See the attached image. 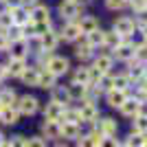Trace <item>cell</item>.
<instances>
[{
    "mask_svg": "<svg viewBox=\"0 0 147 147\" xmlns=\"http://www.w3.org/2000/svg\"><path fill=\"white\" fill-rule=\"evenodd\" d=\"M40 42H42V51H55L57 49V44H59V35H57L55 31H46V33H42L40 35Z\"/></svg>",
    "mask_w": 147,
    "mask_h": 147,
    "instance_id": "8fae6325",
    "label": "cell"
},
{
    "mask_svg": "<svg viewBox=\"0 0 147 147\" xmlns=\"http://www.w3.org/2000/svg\"><path fill=\"white\" fill-rule=\"evenodd\" d=\"M77 24H79L81 33H84V35H88V33H92V31L99 29V20L94 18V16H81V18L77 20Z\"/></svg>",
    "mask_w": 147,
    "mask_h": 147,
    "instance_id": "4fadbf2b",
    "label": "cell"
},
{
    "mask_svg": "<svg viewBox=\"0 0 147 147\" xmlns=\"http://www.w3.org/2000/svg\"><path fill=\"white\" fill-rule=\"evenodd\" d=\"M132 127H134L136 134H145V132H147V114H143V112H141V114H136Z\"/></svg>",
    "mask_w": 147,
    "mask_h": 147,
    "instance_id": "4dcf8cb0",
    "label": "cell"
},
{
    "mask_svg": "<svg viewBox=\"0 0 147 147\" xmlns=\"http://www.w3.org/2000/svg\"><path fill=\"white\" fill-rule=\"evenodd\" d=\"M37 77H40V68H29L26 66V70L22 73L20 79L24 81V84H29V86H37Z\"/></svg>",
    "mask_w": 147,
    "mask_h": 147,
    "instance_id": "f1b7e54d",
    "label": "cell"
},
{
    "mask_svg": "<svg viewBox=\"0 0 147 147\" xmlns=\"http://www.w3.org/2000/svg\"><path fill=\"white\" fill-rule=\"evenodd\" d=\"M0 2H5V0H0Z\"/></svg>",
    "mask_w": 147,
    "mask_h": 147,
    "instance_id": "f5cc1de1",
    "label": "cell"
},
{
    "mask_svg": "<svg viewBox=\"0 0 147 147\" xmlns=\"http://www.w3.org/2000/svg\"><path fill=\"white\" fill-rule=\"evenodd\" d=\"M134 53H136V49L132 46V44H127V42L119 44L117 49H114V57H117V59H121V61H129V59H134Z\"/></svg>",
    "mask_w": 147,
    "mask_h": 147,
    "instance_id": "7c38bea8",
    "label": "cell"
},
{
    "mask_svg": "<svg viewBox=\"0 0 147 147\" xmlns=\"http://www.w3.org/2000/svg\"><path fill=\"white\" fill-rule=\"evenodd\" d=\"M0 147H11V143H2V145H0Z\"/></svg>",
    "mask_w": 147,
    "mask_h": 147,
    "instance_id": "7dc6e473",
    "label": "cell"
},
{
    "mask_svg": "<svg viewBox=\"0 0 147 147\" xmlns=\"http://www.w3.org/2000/svg\"><path fill=\"white\" fill-rule=\"evenodd\" d=\"M2 143H5V136H2V132H0V145H2Z\"/></svg>",
    "mask_w": 147,
    "mask_h": 147,
    "instance_id": "bcb514c9",
    "label": "cell"
},
{
    "mask_svg": "<svg viewBox=\"0 0 147 147\" xmlns=\"http://www.w3.org/2000/svg\"><path fill=\"white\" fill-rule=\"evenodd\" d=\"M22 5H35V0H22Z\"/></svg>",
    "mask_w": 147,
    "mask_h": 147,
    "instance_id": "f6af8a7d",
    "label": "cell"
},
{
    "mask_svg": "<svg viewBox=\"0 0 147 147\" xmlns=\"http://www.w3.org/2000/svg\"><path fill=\"white\" fill-rule=\"evenodd\" d=\"M37 108H40V101L35 97H31V94H24V97H20L16 101V110L20 114H24V117H31V114H35Z\"/></svg>",
    "mask_w": 147,
    "mask_h": 147,
    "instance_id": "6da1fadb",
    "label": "cell"
},
{
    "mask_svg": "<svg viewBox=\"0 0 147 147\" xmlns=\"http://www.w3.org/2000/svg\"><path fill=\"white\" fill-rule=\"evenodd\" d=\"M99 147H119V143H117V138H112V136H103L101 143H99Z\"/></svg>",
    "mask_w": 147,
    "mask_h": 147,
    "instance_id": "ab89813d",
    "label": "cell"
},
{
    "mask_svg": "<svg viewBox=\"0 0 147 147\" xmlns=\"http://www.w3.org/2000/svg\"><path fill=\"white\" fill-rule=\"evenodd\" d=\"M13 24V18H11V13L7 11H0V33H5L7 29H9V26Z\"/></svg>",
    "mask_w": 147,
    "mask_h": 147,
    "instance_id": "836d02e7",
    "label": "cell"
},
{
    "mask_svg": "<svg viewBox=\"0 0 147 147\" xmlns=\"http://www.w3.org/2000/svg\"><path fill=\"white\" fill-rule=\"evenodd\" d=\"M29 53V44L24 40H16L9 44V59H24Z\"/></svg>",
    "mask_w": 147,
    "mask_h": 147,
    "instance_id": "30bf717a",
    "label": "cell"
},
{
    "mask_svg": "<svg viewBox=\"0 0 147 147\" xmlns=\"http://www.w3.org/2000/svg\"><path fill=\"white\" fill-rule=\"evenodd\" d=\"M55 75L49 73V70H40V77H37V88H44V90H53L55 88Z\"/></svg>",
    "mask_w": 147,
    "mask_h": 147,
    "instance_id": "9a60e30c",
    "label": "cell"
},
{
    "mask_svg": "<svg viewBox=\"0 0 147 147\" xmlns=\"http://www.w3.org/2000/svg\"><path fill=\"white\" fill-rule=\"evenodd\" d=\"M68 94H70V101L73 99H86L88 97V86H81V84H70L68 86Z\"/></svg>",
    "mask_w": 147,
    "mask_h": 147,
    "instance_id": "484cf974",
    "label": "cell"
},
{
    "mask_svg": "<svg viewBox=\"0 0 147 147\" xmlns=\"http://www.w3.org/2000/svg\"><path fill=\"white\" fill-rule=\"evenodd\" d=\"M143 29H145V35H147V26H143Z\"/></svg>",
    "mask_w": 147,
    "mask_h": 147,
    "instance_id": "681fc988",
    "label": "cell"
},
{
    "mask_svg": "<svg viewBox=\"0 0 147 147\" xmlns=\"http://www.w3.org/2000/svg\"><path fill=\"white\" fill-rule=\"evenodd\" d=\"M42 132H44L46 138H59L61 136V123L59 121H46L44 127H42Z\"/></svg>",
    "mask_w": 147,
    "mask_h": 147,
    "instance_id": "ac0fdd59",
    "label": "cell"
},
{
    "mask_svg": "<svg viewBox=\"0 0 147 147\" xmlns=\"http://www.w3.org/2000/svg\"><path fill=\"white\" fill-rule=\"evenodd\" d=\"M75 55L79 57V59H88V57H92V46H90L88 42L79 44V46H77V51H75Z\"/></svg>",
    "mask_w": 147,
    "mask_h": 147,
    "instance_id": "d6a6232c",
    "label": "cell"
},
{
    "mask_svg": "<svg viewBox=\"0 0 147 147\" xmlns=\"http://www.w3.org/2000/svg\"><path fill=\"white\" fill-rule=\"evenodd\" d=\"M145 147H147V138H145Z\"/></svg>",
    "mask_w": 147,
    "mask_h": 147,
    "instance_id": "816d5d0a",
    "label": "cell"
},
{
    "mask_svg": "<svg viewBox=\"0 0 147 147\" xmlns=\"http://www.w3.org/2000/svg\"><path fill=\"white\" fill-rule=\"evenodd\" d=\"M119 110H121L123 117H132V119H134L136 114H141V112H143V103H141L136 97H134V99L127 97V99L121 103V108H119Z\"/></svg>",
    "mask_w": 147,
    "mask_h": 147,
    "instance_id": "5b68a950",
    "label": "cell"
},
{
    "mask_svg": "<svg viewBox=\"0 0 147 147\" xmlns=\"http://www.w3.org/2000/svg\"><path fill=\"white\" fill-rule=\"evenodd\" d=\"M129 42H132V46L134 49H138V46H143V44H147V35H145V29L143 26H136L132 33H129Z\"/></svg>",
    "mask_w": 147,
    "mask_h": 147,
    "instance_id": "603a6c76",
    "label": "cell"
},
{
    "mask_svg": "<svg viewBox=\"0 0 147 147\" xmlns=\"http://www.w3.org/2000/svg\"><path fill=\"white\" fill-rule=\"evenodd\" d=\"M119 44H123V35H119L117 31H105V44L103 49H117Z\"/></svg>",
    "mask_w": 147,
    "mask_h": 147,
    "instance_id": "4316f807",
    "label": "cell"
},
{
    "mask_svg": "<svg viewBox=\"0 0 147 147\" xmlns=\"http://www.w3.org/2000/svg\"><path fill=\"white\" fill-rule=\"evenodd\" d=\"M7 11L11 13V18H13V24H16V26H26V24L31 22V11L26 9L24 5L16 7V9H7Z\"/></svg>",
    "mask_w": 147,
    "mask_h": 147,
    "instance_id": "52a82bcc",
    "label": "cell"
},
{
    "mask_svg": "<svg viewBox=\"0 0 147 147\" xmlns=\"http://www.w3.org/2000/svg\"><path fill=\"white\" fill-rule=\"evenodd\" d=\"M68 68H70V64H68L66 57H61V55H51L49 64H46V70H49V73H53L55 77L66 75V73H68Z\"/></svg>",
    "mask_w": 147,
    "mask_h": 147,
    "instance_id": "7a4b0ae2",
    "label": "cell"
},
{
    "mask_svg": "<svg viewBox=\"0 0 147 147\" xmlns=\"http://www.w3.org/2000/svg\"><path fill=\"white\" fill-rule=\"evenodd\" d=\"M64 108H66L64 103L51 99V103H46V108H44V119H46V121H61V117H64Z\"/></svg>",
    "mask_w": 147,
    "mask_h": 147,
    "instance_id": "8992f818",
    "label": "cell"
},
{
    "mask_svg": "<svg viewBox=\"0 0 147 147\" xmlns=\"http://www.w3.org/2000/svg\"><path fill=\"white\" fill-rule=\"evenodd\" d=\"M66 42H77L81 37V29H79V24L75 22V20H70V22H66V24L61 26V33H59Z\"/></svg>",
    "mask_w": 147,
    "mask_h": 147,
    "instance_id": "9c48e42d",
    "label": "cell"
},
{
    "mask_svg": "<svg viewBox=\"0 0 147 147\" xmlns=\"http://www.w3.org/2000/svg\"><path fill=\"white\" fill-rule=\"evenodd\" d=\"M7 75H9V73H7V66H2V64H0V81L5 79Z\"/></svg>",
    "mask_w": 147,
    "mask_h": 147,
    "instance_id": "ee69618b",
    "label": "cell"
},
{
    "mask_svg": "<svg viewBox=\"0 0 147 147\" xmlns=\"http://www.w3.org/2000/svg\"><path fill=\"white\" fill-rule=\"evenodd\" d=\"M53 101H59V103H68V101H70L68 88H57V90L53 92Z\"/></svg>",
    "mask_w": 147,
    "mask_h": 147,
    "instance_id": "e575fe53",
    "label": "cell"
},
{
    "mask_svg": "<svg viewBox=\"0 0 147 147\" xmlns=\"http://www.w3.org/2000/svg\"><path fill=\"white\" fill-rule=\"evenodd\" d=\"M127 145L129 147H145V138H143V134H136V132H132L127 138Z\"/></svg>",
    "mask_w": 147,
    "mask_h": 147,
    "instance_id": "d590c367",
    "label": "cell"
},
{
    "mask_svg": "<svg viewBox=\"0 0 147 147\" xmlns=\"http://www.w3.org/2000/svg\"><path fill=\"white\" fill-rule=\"evenodd\" d=\"M31 22H51L49 7H44V5H33V7H31Z\"/></svg>",
    "mask_w": 147,
    "mask_h": 147,
    "instance_id": "5bb4252c",
    "label": "cell"
},
{
    "mask_svg": "<svg viewBox=\"0 0 147 147\" xmlns=\"http://www.w3.org/2000/svg\"><path fill=\"white\" fill-rule=\"evenodd\" d=\"M24 70H26L24 59H9V64H7V73L11 75V77H22Z\"/></svg>",
    "mask_w": 147,
    "mask_h": 147,
    "instance_id": "44dd1931",
    "label": "cell"
},
{
    "mask_svg": "<svg viewBox=\"0 0 147 147\" xmlns=\"http://www.w3.org/2000/svg\"><path fill=\"white\" fill-rule=\"evenodd\" d=\"M145 77H147V73H145Z\"/></svg>",
    "mask_w": 147,
    "mask_h": 147,
    "instance_id": "db71d44e",
    "label": "cell"
},
{
    "mask_svg": "<svg viewBox=\"0 0 147 147\" xmlns=\"http://www.w3.org/2000/svg\"><path fill=\"white\" fill-rule=\"evenodd\" d=\"M26 147H46V141L40 136H33V138H26Z\"/></svg>",
    "mask_w": 147,
    "mask_h": 147,
    "instance_id": "74e56055",
    "label": "cell"
},
{
    "mask_svg": "<svg viewBox=\"0 0 147 147\" xmlns=\"http://www.w3.org/2000/svg\"><path fill=\"white\" fill-rule=\"evenodd\" d=\"M79 117H81V123H90L94 121V119L99 117V110H97V105L92 103L90 99H84L79 105Z\"/></svg>",
    "mask_w": 147,
    "mask_h": 147,
    "instance_id": "277c9868",
    "label": "cell"
},
{
    "mask_svg": "<svg viewBox=\"0 0 147 147\" xmlns=\"http://www.w3.org/2000/svg\"><path fill=\"white\" fill-rule=\"evenodd\" d=\"M94 68H97L101 75H108L112 68V57L110 55H99L97 59H94Z\"/></svg>",
    "mask_w": 147,
    "mask_h": 147,
    "instance_id": "d4e9b609",
    "label": "cell"
},
{
    "mask_svg": "<svg viewBox=\"0 0 147 147\" xmlns=\"http://www.w3.org/2000/svg\"><path fill=\"white\" fill-rule=\"evenodd\" d=\"M127 99V90H117V88H112L108 90V103L112 108H121V103Z\"/></svg>",
    "mask_w": 147,
    "mask_h": 147,
    "instance_id": "e0dca14e",
    "label": "cell"
},
{
    "mask_svg": "<svg viewBox=\"0 0 147 147\" xmlns=\"http://www.w3.org/2000/svg\"><path fill=\"white\" fill-rule=\"evenodd\" d=\"M97 129L103 136H114L117 134V121H114V119H101L99 125H97Z\"/></svg>",
    "mask_w": 147,
    "mask_h": 147,
    "instance_id": "ffe728a7",
    "label": "cell"
},
{
    "mask_svg": "<svg viewBox=\"0 0 147 147\" xmlns=\"http://www.w3.org/2000/svg\"><path fill=\"white\" fill-rule=\"evenodd\" d=\"M9 143H11V147H26V138L24 136H13Z\"/></svg>",
    "mask_w": 147,
    "mask_h": 147,
    "instance_id": "b9f144b4",
    "label": "cell"
},
{
    "mask_svg": "<svg viewBox=\"0 0 147 147\" xmlns=\"http://www.w3.org/2000/svg\"><path fill=\"white\" fill-rule=\"evenodd\" d=\"M16 101H18V97H16V92L13 90H2L0 92V103L5 105V108H16Z\"/></svg>",
    "mask_w": 147,
    "mask_h": 147,
    "instance_id": "f546056e",
    "label": "cell"
},
{
    "mask_svg": "<svg viewBox=\"0 0 147 147\" xmlns=\"http://www.w3.org/2000/svg\"><path fill=\"white\" fill-rule=\"evenodd\" d=\"M134 59L141 61V64H147V44H143V46H138V49H136Z\"/></svg>",
    "mask_w": 147,
    "mask_h": 147,
    "instance_id": "8d00e7d4",
    "label": "cell"
},
{
    "mask_svg": "<svg viewBox=\"0 0 147 147\" xmlns=\"http://www.w3.org/2000/svg\"><path fill=\"white\" fill-rule=\"evenodd\" d=\"M55 147H66V145H55Z\"/></svg>",
    "mask_w": 147,
    "mask_h": 147,
    "instance_id": "f907efd6",
    "label": "cell"
},
{
    "mask_svg": "<svg viewBox=\"0 0 147 147\" xmlns=\"http://www.w3.org/2000/svg\"><path fill=\"white\" fill-rule=\"evenodd\" d=\"M132 79H129V75H117V77H112V86L117 88V90H127Z\"/></svg>",
    "mask_w": 147,
    "mask_h": 147,
    "instance_id": "1f68e13d",
    "label": "cell"
},
{
    "mask_svg": "<svg viewBox=\"0 0 147 147\" xmlns=\"http://www.w3.org/2000/svg\"><path fill=\"white\" fill-rule=\"evenodd\" d=\"M127 5L132 7V9H136V11H141V9L147 7V0H127Z\"/></svg>",
    "mask_w": 147,
    "mask_h": 147,
    "instance_id": "60d3db41",
    "label": "cell"
},
{
    "mask_svg": "<svg viewBox=\"0 0 147 147\" xmlns=\"http://www.w3.org/2000/svg\"><path fill=\"white\" fill-rule=\"evenodd\" d=\"M134 29H136L134 18H127V16H123V18H117V20H114V29H112V31H117L119 35L127 37Z\"/></svg>",
    "mask_w": 147,
    "mask_h": 147,
    "instance_id": "ba28073f",
    "label": "cell"
},
{
    "mask_svg": "<svg viewBox=\"0 0 147 147\" xmlns=\"http://www.w3.org/2000/svg\"><path fill=\"white\" fill-rule=\"evenodd\" d=\"M145 73H147V68H145V64H141V61H132L129 59V79H143L145 77Z\"/></svg>",
    "mask_w": 147,
    "mask_h": 147,
    "instance_id": "cb8c5ba5",
    "label": "cell"
},
{
    "mask_svg": "<svg viewBox=\"0 0 147 147\" xmlns=\"http://www.w3.org/2000/svg\"><path fill=\"white\" fill-rule=\"evenodd\" d=\"M61 136H64V138H70V141H77V138H79V123L61 121Z\"/></svg>",
    "mask_w": 147,
    "mask_h": 147,
    "instance_id": "2e32d148",
    "label": "cell"
},
{
    "mask_svg": "<svg viewBox=\"0 0 147 147\" xmlns=\"http://www.w3.org/2000/svg\"><path fill=\"white\" fill-rule=\"evenodd\" d=\"M119 147H129V145H127V143H125V145H119Z\"/></svg>",
    "mask_w": 147,
    "mask_h": 147,
    "instance_id": "c3c4849f",
    "label": "cell"
},
{
    "mask_svg": "<svg viewBox=\"0 0 147 147\" xmlns=\"http://www.w3.org/2000/svg\"><path fill=\"white\" fill-rule=\"evenodd\" d=\"M18 117H20V112L16 110V108H2V110H0V121L5 123V125H16V123H18Z\"/></svg>",
    "mask_w": 147,
    "mask_h": 147,
    "instance_id": "7402d4cb",
    "label": "cell"
},
{
    "mask_svg": "<svg viewBox=\"0 0 147 147\" xmlns=\"http://www.w3.org/2000/svg\"><path fill=\"white\" fill-rule=\"evenodd\" d=\"M5 49H9V40H7L5 33H0V51H5Z\"/></svg>",
    "mask_w": 147,
    "mask_h": 147,
    "instance_id": "7bdbcfd3",
    "label": "cell"
},
{
    "mask_svg": "<svg viewBox=\"0 0 147 147\" xmlns=\"http://www.w3.org/2000/svg\"><path fill=\"white\" fill-rule=\"evenodd\" d=\"M105 5H108V9H123V7L127 5V0H105Z\"/></svg>",
    "mask_w": 147,
    "mask_h": 147,
    "instance_id": "f35d334b",
    "label": "cell"
},
{
    "mask_svg": "<svg viewBox=\"0 0 147 147\" xmlns=\"http://www.w3.org/2000/svg\"><path fill=\"white\" fill-rule=\"evenodd\" d=\"M73 81L81 86H90V66H79L73 75Z\"/></svg>",
    "mask_w": 147,
    "mask_h": 147,
    "instance_id": "d6986e66",
    "label": "cell"
},
{
    "mask_svg": "<svg viewBox=\"0 0 147 147\" xmlns=\"http://www.w3.org/2000/svg\"><path fill=\"white\" fill-rule=\"evenodd\" d=\"M86 42L90 44L92 49H94V46H103L105 44V31H92V33H88L86 35Z\"/></svg>",
    "mask_w": 147,
    "mask_h": 147,
    "instance_id": "83f0119b",
    "label": "cell"
},
{
    "mask_svg": "<svg viewBox=\"0 0 147 147\" xmlns=\"http://www.w3.org/2000/svg\"><path fill=\"white\" fill-rule=\"evenodd\" d=\"M79 13H81V5L75 2V0H64V2L59 5V16L66 20V22L79 18Z\"/></svg>",
    "mask_w": 147,
    "mask_h": 147,
    "instance_id": "3957f363",
    "label": "cell"
}]
</instances>
